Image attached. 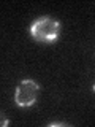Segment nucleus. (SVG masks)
<instances>
[{"mask_svg": "<svg viewBox=\"0 0 95 127\" xmlns=\"http://www.w3.org/2000/svg\"><path fill=\"white\" fill-rule=\"evenodd\" d=\"M30 35L40 43H54L60 35V22L49 16L38 18L30 26Z\"/></svg>", "mask_w": 95, "mask_h": 127, "instance_id": "f257e3e1", "label": "nucleus"}, {"mask_svg": "<svg viewBox=\"0 0 95 127\" xmlns=\"http://www.w3.org/2000/svg\"><path fill=\"white\" fill-rule=\"evenodd\" d=\"M40 86L33 79H24L18 84L14 92V102L19 108H29L38 98Z\"/></svg>", "mask_w": 95, "mask_h": 127, "instance_id": "f03ea898", "label": "nucleus"}, {"mask_svg": "<svg viewBox=\"0 0 95 127\" xmlns=\"http://www.w3.org/2000/svg\"><path fill=\"white\" fill-rule=\"evenodd\" d=\"M68 127V124H67V122H51L49 124V127Z\"/></svg>", "mask_w": 95, "mask_h": 127, "instance_id": "7ed1b4c3", "label": "nucleus"}, {"mask_svg": "<svg viewBox=\"0 0 95 127\" xmlns=\"http://www.w3.org/2000/svg\"><path fill=\"white\" fill-rule=\"evenodd\" d=\"M8 124H10V121H8V119H3V121H2V126H8Z\"/></svg>", "mask_w": 95, "mask_h": 127, "instance_id": "20e7f679", "label": "nucleus"}, {"mask_svg": "<svg viewBox=\"0 0 95 127\" xmlns=\"http://www.w3.org/2000/svg\"><path fill=\"white\" fill-rule=\"evenodd\" d=\"M92 91H94V92H95V84H94V87H92Z\"/></svg>", "mask_w": 95, "mask_h": 127, "instance_id": "39448f33", "label": "nucleus"}]
</instances>
